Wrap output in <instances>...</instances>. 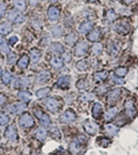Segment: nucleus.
Wrapping results in <instances>:
<instances>
[{
    "mask_svg": "<svg viewBox=\"0 0 138 155\" xmlns=\"http://www.w3.org/2000/svg\"><path fill=\"white\" fill-rule=\"evenodd\" d=\"M108 51H109V53L112 54V55H117V50L112 42H110V44L108 45Z\"/></svg>",
    "mask_w": 138,
    "mask_h": 155,
    "instance_id": "nucleus-48",
    "label": "nucleus"
},
{
    "mask_svg": "<svg viewBox=\"0 0 138 155\" xmlns=\"http://www.w3.org/2000/svg\"><path fill=\"white\" fill-rule=\"evenodd\" d=\"M9 120H11V118H9V116L5 113H0V126H5L8 124Z\"/></svg>",
    "mask_w": 138,
    "mask_h": 155,
    "instance_id": "nucleus-38",
    "label": "nucleus"
},
{
    "mask_svg": "<svg viewBox=\"0 0 138 155\" xmlns=\"http://www.w3.org/2000/svg\"><path fill=\"white\" fill-rule=\"evenodd\" d=\"M76 119V115L72 110H67L60 116V121L62 123H71Z\"/></svg>",
    "mask_w": 138,
    "mask_h": 155,
    "instance_id": "nucleus-5",
    "label": "nucleus"
},
{
    "mask_svg": "<svg viewBox=\"0 0 138 155\" xmlns=\"http://www.w3.org/2000/svg\"><path fill=\"white\" fill-rule=\"evenodd\" d=\"M100 37V32L99 30H92V31H90V33L88 34V39H89L90 41H98V38Z\"/></svg>",
    "mask_w": 138,
    "mask_h": 155,
    "instance_id": "nucleus-30",
    "label": "nucleus"
},
{
    "mask_svg": "<svg viewBox=\"0 0 138 155\" xmlns=\"http://www.w3.org/2000/svg\"><path fill=\"white\" fill-rule=\"evenodd\" d=\"M84 128L87 134H95L98 130V125L92 120H87V121L84 122Z\"/></svg>",
    "mask_w": 138,
    "mask_h": 155,
    "instance_id": "nucleus-10",
    "label": "nucleus"
},
{
    "mask_svg": "<svg viewBox=\"0 0 138 155\" xmlns=\"http://www.w3.org/2000/svg\"><path fill=\"white\" fill-rule=\"evenodd\" d=\"M120 95H121V90H120V89H114V90H111V91L109 92L107 101H108V104H110V106L114 104L115 102L119 101Z\"/></svg>",
    "mask_w": 138,
    "mask_h": 155,
    "instance_id": "nucleus-11",
    "label": "nucleus"
},
{
    "mask_svg": "<svg viewBox=\"0 0 138 155\" xmlns=\"http://www.w3.org/2000/svg\"><path fill=\"white\" fill-rule=\"evenodd\" d=\"M69 84H70V77L69 76H62V77H60L57 81V86L61 89L68 88Z\"/></svg>",
    "mask_w": 138,
    "mask_h": 155,
    "instance_id": "nucleus-13",
    "label": "nucleus"
},
{
    "mask_svg": "<svg viewBox=\"0 0 138 155\" xmlns=\"http://www.w3.org/2000/svg\"><path fill=\"white\" fill-rule=\"evenodd\" d=\"M1 76H2V68L0 67V77H1Z\"/></svg>",
    "mask_w": 138,
    "mask_h": 155,
    "instance_id": "nucleus-59",
    "label": "nucleus"
},
{
    "mask_svg": "<svg viewBox=\"0 0 138 155\" xmlns=\"http://www.w3.org/2000/svg\"><path fill=\"white\" fill-rule=\"evenodd\" d=\"M47 18L51 22H57L60 19V9L57 6H50L47 8Z\"/></svg>",
    "mask_w": 138,
    "mask_h": 155,
    "instance_id": "nucleus-8",
    "label": "nucleus"
},
{
    "mask_svg": "<svg viewBox=\"0 0 138 155\" xmlns=\"http://www.w3.org/2000/svg\"><path fill=\"white\" fill-rule=\"evenodd\" d=\"M103 50V46H102L101 42H95L92 47V53L94 55H99Z\"/></svg>",
    "mask_w": 138,
    "mask_h": 155,
    "instance_id": "nucleus-36",
    "label": "nucleus"
},
{
    "mask_svg": "<svg viewBox=\"0 0 138 155\" xmlns=\"http://www.w3.org/2000/svg\"><path fill=\"white\" fill-rule=\"evenodd\" d=\"M31 93L28 91H20L19 93H18V98L20 99V101H22L23 102H28L30 101V99H31Z\"/></svg>",
    "mask_w": 138,
    "mask_h": 155,
    "instance_id": "nucleus-24",
    "label": "nucleus"
},
{
    "mask_svg": "<svg viewBox=\"0 0 138 155\" xmlns=\"http://www.w3.org/2000/svg\"><path fill=\"white\" fill-rule=\"evenodd\" d=\"M128 69L126 67H119V68L115 69V76L119 78H124L127 74Z\"/></svg>",
    "mask_w": 138,
    "mask_h": 155,
    "instance_id": "nucleus-39",
    "label": "nucleus"
},
{
    "mask_svg": "<svg viewBox=\"0 0 138 155\" xmlns=\"http://www.w3.org/2000/svg\"><path fill=\"white\" fill-rule=\"evenodd\" d=\"M49 51L54 54H63L65 50H64V47L62 46L60 42H53L51 46H50Z\"/></svg>",
    "mask_w": 138,
    "mask_h": 155,
    "instance_id": "nucleus-14",
    "label": "nucleus"
},
{
    "mask_svg": "<svg viewBox=\"0 0 138 155\" xmlns=\"http://www.w3.org/2000/svg\"><path fill=\"white\" fill-rule=\"evenodd\" d=\"M29 1V4H30V6H36L37 4H38V0H28Z\"/></svg>",
    "mask_w": 138,
    "mask_h": 155,
    "instance_id": "nucleus-54",
    "label": "nucleus"
},
{
    "mask_svg": "<svg viewBox=\"0 0 138 155\" xmlns=\"http://www.w3.org/2000/svg\"><path fill=\"white\" fill-rule=\"evenodd\" d=\"M106 19L108 22H114L117 19V14L112 11V9H108L106 12Z\"/></svg>",
    "mask_w": 138,
    "mask_h": 155,
    "instance_id": "nucleus-40",
    "label": "nucleus"
},
{
    "mask_svg": "<svg viewBox=\"0 0 138 155\" xmlns=\"http://www.w3.org/2000/svg\"><path fill=\"white\" fill-rule=\"evenodd\" d=\"M5 12H6V4L4 2H1L0 3V19L3 18Z\"/></svg>",
    "mask_w": 138,
    "mask_h": 155,
    "instance_id": "nucleus-45",
    "label": "nucleus"
},
{
    "mask_svg": "<svg viewBox=\"0 0 138 155\" xmlns=\"http://www.w3.org/2000/svg\"><path fill=\"white\" fill-rule=\"evenodd\" d=\"M8 42H9V45L14 46V45H16V42H18V37H17V36H11V37H9Z\"/></svg>",
    "mask_w": 138,
    "mask_h": 155,
    "instance_id": "nucleus-53",
    "label": "nucleus"
},
{
    "mask_svg": "<svg viewBox=\"0 0 138 155\" xmlns=\"http://www.w3.org/2000/svg\"><path fill=\"white\" fill-rule=\"evenodd\" d=\"M51 32H52L53 36L60 37V36L63 35V28H62L61 26H58V25H56V26H54L51 29Z\"/></svg>",
    "mask_w": 138,
    "mask_h": 155,
    "instance_id": "nucleus-31",
    "label": "nucleus"
},
{
    "mask_svg": "<svg viewBox=\"0 0 138 155\" xmlns=\"http://www.w3.org/2000/svg\"><path fill=\"white\" fill-rule=\"evenodd\" d=\"M35 137H36L38 141H44L47 137V130L43 128V127H40V128H38L36 131H35Z\"/></svg>",
    "mask_w": 138,
    "mask_h": 155,
    "instance_id": "nucleus-27",
    "label": "nucleus"
},
{
    "mask_svg": "<svg viewBox=\"0 0 138 155\" xmlns=\"http://www.w3.org/2000/svg\"><path fill=\"white\" fill-rule=\"evenodd\" d=\"M50 92H51V88H49V87H44V88L37 90L36 96L38 97V98H43V97H46Z\"/></svg>",
    "mask_w": 138,
    "mask_h": 155,
    "instance_id": "nucleus-32",
    "label": "nucleus"
},
{
    "mask_svg": "<svg viewBox=\"0 0 138 155\" xmlns=\"http://www.w3.org/2000/svg\"><path fill=\"white\" fill-rule=\"evenodd\" d=\"M6 101H7V97H6L5 94H3V93L0 94V106H2V104H5Z\"/></svg>",
    "mask_w": 138,
    "mask_h": 155,
    "instance_id": "nucleus-52",
    "label": "nucleus"
},
{
    "mask_svg": "<svg viewBox=\"0 0 138 155\" xmlns=\"http://www.w3.org/2000/svg\"><path fill=\"white\" fill-rule=\"evenodd\" d=\"M44 106L47 110H49L50 112H52V113H57L58 110H59V101H57L56 98H54V97H50V98H47L46 101H43Z\"/></svg>",
    "mask_w": 138,
    "mask_h": 155,
    "instance_id": "nucleus-3",
    "label": "nucleus"
},
{
    "mask_svg": "<svg viewBox=\"0 0 138 155\" xmlns=\"http://www.w3.org/2000/svg\"><path fill=\"white\" fill-rule=\"evenodd\" d=\"M102 110H103V107L101 106L100 104H93L92 107V115L95 119H99L100 116H101V113H102Z\"/></svg>",
    "mask_w": 138,
    "mask_h": 155,
    "instance_id": "nucleus-19",
    "label": "nucleus"
},
{
    "mask_svg": "<svg viewBox=\"0 0 138 155\" xmlns=\"http://www.w3.org/2000/svg\"><path fill=\"white\" fill-rule=\"evenodd\" d=\"M76 41H77V36H76V34L73 33V32L67 34V36L65 37V41H66L67 45H69V46H72Z\"/></svg>",
    "mask_w": 138,
    "mask_h": 155,
    "instance_id": "nucleus-34",
    "label": "nucleus"
},
{
    "mask_svg": "<svg viewBox=\"0 0 138 155\" xmlns=\"http://www.w3.org/2000/svg\"><path fill=\"white\" fill-rule=\"evenodd\" d=\"M107 76H108V72L107 71H98L96 72V74H94V80L95 81H97V82H102V81H104L105 79L107 78Z\"/></svg>",
    "mask_w": 138,
    "mask_h": 155,
    "instance_id": "nucleus-29",
    "label": "nucleus"
},
{
    "mask_svg": "<svg viewBox=\"0 0 138 155\" xmlns=\"http://www.w3.org/2000/svg\"><path fill=\"white\" fill-rule=\"evenodd\" d=\"M19 124L22 127H25V128H29V127H32L34 125V119L33 117L31 116L28 113H25L20 117L19 119Z\"/></svg>",
    "mask_w": 138,
    "mask_h": 155,
    "instance_id": "nucleus-1",
    "label": "nucleus"
},
{
    "mask_svg": "<svg viewBox=\"0 0 138 155\" xmlns=\"http://www.w3.org/2000/svg\"><path fill=\"white\" fill-rule=\"evenodd\" d=\"M4 136L8 141L11 142H16L18 140V130L17 127L14 124H11V125H8V127L5 129V134Z\"/></svg>",
    "mask_w": 138,
    "mask_h": 155,
    "instance_id": "nucleus-4",
    "label": "nucleus"
},
{
    "mask_svg": "<svg viewBox=\"0 0 138 155\" xmlns=\"http://www.w3.org/2000/svg\"><path fill=\"white\" fill-rule=\"evenodd\" d=\"M30 82H29V79L28 78H18L14 81V88H23V87H27L29 86Z\"/></svg>",
    "mask_w": 138,
    "mask_h": 155,
    "instance_id": "nucleus-17",
    "label": "nucleus"
},
{
    "mask_svg": "<svg viewBox=\"0 0 138 155\" xmlns=\"http://www.w3.org/2000/svg\"><path fill=\"white\" fill-rule=\"evenodd\" d=\"M51 136L54 137V139H60L61 137V134H60V130L57 128V127H53V128L51 129Z\"/></svg>",
    "mask_w": 138,
    "mask_h": 155,
    "instance_id": "nucleus-42",
    "label": "nucleus"
},
{
    "mask_svg": "<svg viewBox=\"0 0 138 155\" xmlns=\"http://www.w3.org/2000/svg\"><path fill=\"white\" fill-rule=\"evenodd\" d=\"M39 122L43 127H49L50 124H51V118L49 117V115L43 113V115L39 118Z\"/></svg>",
    "mask_w": 138,
    "mask_h": 155,
    "instance_id": "nucleus-33",
    "label": "nucleus"
},
{
    "mask_svg": "<svg viewBox=\"0 0 138 155\" xmlns=\"http://www.w3.org/2000/svg\"><path fill=\"white\" fill-rule=\"evenodd\" d=\"M40 57H41V53L39 50L32 49L31 51H30V59H31V62L33 64L37 63V62L40 60Z\"/></svg>",
    "mask_w": 138,
    "mask_h": 155,
    "instance_id": "nucleus-21",
    "label": "nucleus"
},
{
    "mask_svg": "<svg viewBox=\"0 0 138 155\" xmlns=\"http://www.w3.org/2000/svg\"><path fill=\"white\" fill-rule=\"evenodd\" d=\"M92 98H93V95L91 93H88V92L84 93L81 96V99H82V101H92Z\"/></svg>",
    "mask_w": 138,
    "mask_h": 155,
    "instance_id": "nucleus-46",
    "label": "nucleus"
},
{
    "mask_svg": "<svg viewBox=\"0 0 138 155\" xmlns=\"http://www.w3.org/2000/svg\"><path fill=\"white\" fill-rule=\"evenodd\" d=\"M114 1H115V0H114Z\"/></svg>",
    "mask_w": 138,
    "mask_h": 155,
    "instance_id": "nucleus-61",
    "label": "nucleus"
},
{
    "mask_svg": "<svg viewBox=\"0 0 138 155\" xmlns=\"http://www.w3.org/2000/svg\"><path fill=\"white\" fill-rule=\"evenodd\" d=\"M14 6L18 12H25L26 11V0H14Z\"/></svg>",
    "mask_w": 138,
    "mask_h": 155,
    "instance_id": "nucleus-23",
    "label": "nucleus"
},
{
    "mask_svg": "<svg viewBox=\"0 0 138 155\" xmlns=\"http://www.w3.org/2000/svg\"><path fill=\"white\" fill-rule=\"evenodd\" d=\"M88 52V45L87 42L81 41L75 46L74 48V55L76 57H82L87 54Z\"/></svg>",
    "mask_w": 138,
    "mask_h": 155,
    "instance_id": "nucleus-9",
    "label": "nucleus"
},
{
    "mask_svg": "<svg viewBox=\"0 0 138 155\" xmlns=\"http://www.w3.org/2000/svg\"><path fill=\"white\" fill-rule=\"evenodd\" d=\"M87 67H88L87 62L85 61V60H82V61H79V62H77V63H76V68L79 69V71H86Z\"/></svg>",
    "mask_w": 138,
    "mask_h": 155,
    "instance_id": "nucleus-41",
    "label": "nucleus"
},
{
    "mask_svg": "<svg viewBox=\"0 0 138 155\" xmlns=\"http://www.w3.org/2000/svg\"><path fill=\"white\" fill-rule=\"evenodd\" d=\"M50 63H51V65L54 67V68L60 69V68H62V67H63L64 62L62 61V59L59 58L58 56H54V57H52L51 60H50Z\"/></svg>",
    "mask_w": 138,
    "mask_h": 155,
    "instance_id": "nucleus-22",
    "label": "nucleus"
},
{
    "mask_svg": "<svg viewBox=\"0 0 138 155\" xmlns=\"http://www.w3.org/2000/svg\"><path fill=\"white\" fill-rule=\"evenodd\" d=\"M104 130L109 137H114V136H117V134L119 132V127H117L115 125H114V124L108 123V124H105Z\"/></svg>",
    "mask_w": 138,
    "mask_h": 155,
    "instance_id": "nucleus-18",
    "label": "nucleus"
},
{
    "mask_svg": "<svg viewBox=\"0 0 138 155\" xmlns=\"http://www.w3.org/2000/svg\"><path fill=\"white\" fill-rule=\"evenodd\" d=\"M81 148H82V143L79 141L77 139H75L74 141H72L70 143V146H69V150L73 155H76L81 151Z\"/></svg>",
    "mask_w": 138,
    "mask_h": 155,
    "instance_id": "nucleus-15",
    "label": "nucleus"
},
{
    "mask_svg": "<svg viewBox=\"0 0 138 155\" xmlns=\"http://www.w3.org/2000/svg\"><path fill=\"white\" fill-rule=\"evenodd\" d=\"M117 114V107H111V109H109V110H107V111H106V113H105V115H104V118H105L106 121H109V120L114 119Z\"/></svg>",
    "mask_w": 138,
    "mask_h": 155,
    "instance_id": "nucleus-28",
    "label": "nucleus"
},
{
    "mask_svg": "<svg viewBox=\"0 0 138 155\" xmlns=\"http://www.w3.org/2000/svg\"><path fill=\"white\" fill-rule=\"evenodd\" d=\"M34 115L39 119L42 116V115H43V112L41 111V109H39V107H36V109L34 110Z\"/></svg>",
    "mask_w": 138,
    "mask_h": 155,
    "instance_id": "nucleus-49",
    "label": "nucleus"
},
{
    "mask_svg": "<svg viewBox=\"0 0 138 155\" xmlns=\"http://www.w3.org/2000/svg\"><path fill=\"white\" fill-rule=\"evenodd\" d=\"M88 1H89V2H96L97 0H88Z\"/></svg>",
    "mask_w": 138,
    "mask_h": 155,
    "instance_id": "nucleus-58",
    "label": "nucleus"
},
{
    "mask_svg": "<svg viewBox=\"0 0 138 155\" xmlns=\"http://www.w3.org/2000/svg\"><path fill=\"white\" fill-rule=\"evenodd\" d=\"M0 52L3 54H9L11 50L8 48V45L4 39H0Z\"/></svg>",
    "mask_w": 138,
    "mask_h": 155,
    "instance_id": "nucleus-35",
    "label": "nucleus"
},
{
    "mask_svg": "<svg viewBox=\"0 0 138 155\" xmlns=\"http://www.w3.org/2000/svg\"><path fill=\"white\" fill-rule=\"evenodd\" d=\"M1 79H2V82H3V84L8 85V84H11V81H12V76H11V72L5 71L4 74H2Z\"/></svg>",
    "mask_w": 138,
    "mask_h": 155,
    "instance_id": "nucleus-37",
    "label": "nucleus"
},
{
    "mask_svg": "<svg viewBox=\"0 0 138 155\" xmlns=\"http://www.w3.org/2000/svg\"><path fill=\"white\" fill-rule=\"evenodd\" d=\"M125 112H126L127 117H129L130 119L134 118L135 114H136V110H135L134 101L132 99H128L125 102Z\"/></svg>",
    "mask_w": 138,
    "mask_h": 155,
    "instance_id": "nucleus-7",
    "label": "nucleus"
},
{
    "mask_svg": "<svg viewBox=\"0 0 138 155\" xmlns=\"http://www.w3.org/2000/svg\"><path fill=\"white\" fill-rule=\"evenodd\" d=\"M11 30H12V27L9 23L0 24V34H1V35H6V34L11 33Z\"/></svg>",
    "mask_w": 138,
    "mask_h": 155,
    "instance_id": "nucleus-25",
    "label": "nucleus"
},
{
    "mask_svg": "<svg viewBox=\"0 0 138 155\" xmlns=\"http://www.w3.org/2000/svg\"><path fill=\"white\" fill-rule=\"evenodd\" d=\"M76 87L79 89H86L88 87V82L86 80H79L76 83Z\"/></svg>",
    "mask_w": 138,
    "mask_h": 155,
    "instance_id": "nucleus-44",
    "label": "nucleus"
},
{
    "mask_svg": "<svg viewBox=\"0 0 138 155\" xmlns=\"http://www.w3.org/2000/svg\"><path fill=\"white\" fill-rule=\"evenodd\" d=\"M93 25H94V23H93L92 21L84 22V23H82L81 25H79V33H87V32H89L90 30L92 29Z\"/></svg>",
    "mask_w": 138,
    "mask_h": 155,
    "instance_id": "nucleus-20",
    "label": "nucleus"
},
{
    "mask_svg": "<svg viewBox=\"0 0 138 155\" xmlns=\"http://www.w3.org/2000/svg\"><path fill=\"white\" fill-rule=\"evenodd\" d=\"M16 61V56H14V54H8V58H7V62H8L9 64H12L14 62Z\"/></svg>",
    "mask_w": 138,
    "mask_h": 155,
    "instance_id": "nucleus-51",
    "label": "nucleus"
},
{
    "mask_svg": "<svg viewBox=\"0 0 138 155\" xmlns=\"http://www.w3.org/2000/svg\"><path fill=\"white\" fill-rule=\"evenodd\" d=\"M123 1L125 2V3L126 4H131L133 1H134V0H123Z\"/></svg>",
    "mask_w": 138,
    "mask_h": 155,
    "instance_id": "nucleus-56",
    "label": "nucleus"
},
{
    "mask_svg": "<svg viewBox=\"0 0 138 155\" xmlns=\"http://www.w3.org/2000/svg\"><path fill=\"white\" fill-rule=\"evenodd\" d=\"M112 80H114V83H117V84H119V85H123V84L125 83L124 80H123L122 78H119V77H117V76H114V78H112Z\"/></svg>",
    "mask_w": 138,
    "mask_h": 155,
    "instance_id": "nucleus-50",
    "label": "nucleus"
},
{
    "mask_svg": "<svg viewBox=\"0 0 138 155\" xmlns=\"http://www.w3.org/2000/svg\"><path fill=\"white\" fill-rule=\"evenodd\" d=\"M98 141L100 142V146L104 147V148H106V147H108L110 145V140L109 139H106V137H100Z\"/></svg>",
    "mask_w": 138,
    "mask_h": 155,
    "instance_id": "nucleus-43",
    "label": "nucleus"
},
{
    "mask_svg": "<svg viewBox=\"0 0 138 155\" xmlns=\"http://www.w3.org/2000/svg\"><path fill=\"white\" fill-rule=\"evenodd\" d=\"M105 90H106V88H105V87H102V86H100L99 88H98V90H97V91L99 92V94H103L104 92H105Z\"/></svg>",
    "mask_w": 138,
    "mask_h": 155,
    "instance_id": "nucleus-55",
    "label": "nucleus"
},
{
    "mask_svg": "<svg viewBox=\"0 0 138 155\" xmlns=\"http://www.w3.org/2000/svg\"><path fill=\"white\" fill-rule=\"evenodd\" d=\"M0 139H1V132H0Z\"/></svg>",
    "mask_w": 138,
    "mask_h": 155,
    "instance_id": "nucleus-60",
    "label": "nucleus"
},
{
    "mask_svg": "<svg viewBox=\"0 0 138 155\" xmlns=\"http://www.w3.org/2000/svg\"><path fill=\"white\" fill-rule=\"evenodd\" d=\"M26 107H27V104H25V102H18V104H11V106H8L6 109H7V111L11 112L12 114H20V113H23Z\"/></svg>",
    "mask_w": 138,
    "mask_h": 155,
    "instance_id": "nucleus-6",
    "label": "nucleus"
},
{
    "mask_svg": "<svg viewBox=\"0 0 138 155\" xmlns=\"http://www.w3.org/2000/svg\"><path fill=\"white\" fill-rule=\"evenodd\" d=\"M71 60V55L68 52H64L63 53V56H62V61L63 62H70Z\"/></svg>",
    "mask_w": 138,
    "mask_h": 155,
    "instance_id": "nucleus-47",
    "label": "nucleus"
},
{
    "mask_svg": "<svg viewBox=\"0 0 138 155\" xmlns=\"http://www.w3.org/2000/svg\"><path fill=\"white\" fill-rule=\"evenodd\" d=\"M7 20H8L9 22H11V23L20 24V23H23L25 21V17L20 12L11 11L8 12V15H7Z\"/></svg>",
    "mask_w": 138,
    "mask_h": 155,
    "instance_id": "nucleus-2",
    "label": "nucleus"
},
{
    "mask_svg": "<svg viewBox=\"0 0 138 155\" xmlns=\"http://www.w3.org/2000/svg\"><path fill=\"white\" fill-rule=\"evenodd\" d=\"M52 3H56V2H58V0H51Z\"/></svg>",
    "mask_w": 138,
    "mask_h": 155,
    "instance_id": "nucleus-57",
    "label": "nucleus"
},
{
    "mask_svg": "<svg viewBox=\"0 0 138 155\" xmlns=\"http://www.w3.org/2000/svg\"><path fill=\"white\" fill-rule=\"evenodd\" d=\"M29 61H30V58L28 57V55H22L21 58L18 61V66H19L20 68H26L29 64Z\"/></svg>",
    "mask_w": 138,
    "mask_h": 155,
    "instance_id": "nucleus-26",
    "label": "nucleus"
},
{
    "mask_svg": "<svg viewBox=\"0 0 138 155\" xmlns=\"http://www.w3.org/2000/svg\"><path fill=\"white\" fill-rule=\"evenodd\" d=\"M114 29H115V31L119 32V33H121V34H127L128 32H129V25L127 23H125L124 21H122L115 25Z\"/></svg>",
    "mask_w": 138,
    "mask_h": 155,
    "instance_id": "nucleus-16",
    "label": "nucleus"
},
{
    "mask_svg": "<svg viewBox=\"0 0 138 155\" xmlns=\"http://www.w3.org/2000/svg\"><path fill=\"white\" fill-rule=\"evenodd\" d=\"M50 79H51V74H50V71H42L36 76V81L35 82H36V84H42V83L47 82Z\"/></svg>",
    "mask_w": 138,
    "mask_h": 155,
    "instance_id": "nucleus-12",
    "label": "nucleus"
}]
</instances>
